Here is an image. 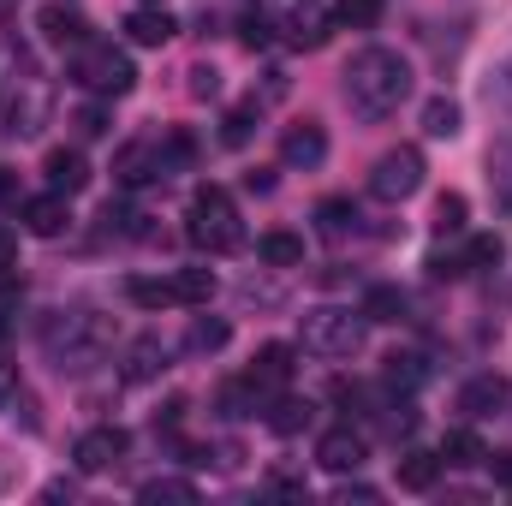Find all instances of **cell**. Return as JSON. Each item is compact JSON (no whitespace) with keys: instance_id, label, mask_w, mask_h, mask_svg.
I'll use <instances>...</instances> for the list:
<instances>
[{"instance_id":"ee69618b","label":"cell","mask_w":512,"mask_h":506,"mask_svg":"<svg viewBox=\"0 0 512 506\" xmlns=\"http://www.w3.org/2000/svg\"><path fill=\"white\" fill-rule=\"evenodd\" d=\"M12 256H18V233H12V227H0V268H6Z\"/></svg>"},{"instance_id":"603a6c76","label":"cell","mask_w":512,"mask_h":506,"mask_svg":"<svg viewBox=\"0 0 512 506\" xmlns=\"http://www.w3.org/2000/svg\"><path fill=\"white\" fill-rule=\"evenodd\" d=\"M316 227L328 239H346V233H358V209L346 197H328V203H316Z\"/></svg>"},{"instance_id":"836d02e7","label":"cell","mask_w":512,"mask_h":506,"mask_svg":"<svg viewBox=\"0 0 512 506\" xmlns=\"http://www.w3.org/2000/svg\"><path fill=\"white\" fill-rule=\"evenodd\" d=\"M501 256H507V245H501L495 233H477V239L465 245V268H495Z\"/></svg>"},{"instance_id":"8d00e7d4","label":"cell","mask_w":512,"mask_h":506,"mask_svg":"<svg viewBox=\"0 0 512 506\" xmlns=\"http://www.w3.org/2000/svg\"><path fill=\"white\" fill-rule=\"evenodd\" d=\"M185 78H191V84H185V90H191V96H197V102H215V96H221V72H215V66H191V72H185Z\"/></svg>"},{"instance_id":"bcb514c9","label":"cell","mask_w":512,"mask_h":506,"mask_svg":"<svg viewBox=\"0 0 512 506\" xmlns=\"http://www.w3.org/2000/svg\"><path fill=\"white\" fill-rule=\"evenodd\" d=\"M507 96H512V66H507Z\"/></svg>"},{"instance_id":"52a82bcc","label":"cell","mask_w":512,"mask_h":506,"mask_svg":"<svg viewBox=\"0 0 512 506\" xmlns=\"http://www.w3.org/2000/svg\"><path fill=\"white\" fill-rule=\"evenodd\" d=\"M126 453H131V435H126V429H120V423H96V429H84V435H78L72 465H78L84 477H102V471H114Z\"/></svg>"},{"instance_id":"f6af8a7d","label":"cell","mask_w":512,"mask_h":506,"mask_svg":"<svg viewBox=\"0 0 512 506\" xmlns=\"http://www.w3.org/2000/svg\"><path fill=\"white\" fill-rule=\"evenodd\" d=\"M12 191H18V185H12V173L0 167V203H12Z\"/></svg>"},{"instance_id":"7a4b0ae2","label":"cell","mask_w":512,"mask_h":506,"mask_svg":"<svg viewBox=\"0 0 512 506\" xmlns=\"http://www.w3.org/2000/svg\"><path fill=\"white\" fill-rule=\"evenodd\" d=\"M108 340L114 334H108V322L96 310H54L48 328H42V346H48V358L60 370H90L108 352Z\"/></svg>"},{"instance_id":"8992f818","label":"cell","mask_w":512,"mask_h":506,"mask_svg":"<svg viewBox=\"0 0 512 506\" xmlns=\"http://www.w3.org/2000/svg\"><path fill=\"white\" fill-rule=\"evenodd\" d=\"M423 149L417 143H399V149H387L382 161L370 167V197H382V203H405V197H417L423 191Z\"/></svg>"},{"instance_id":"484cf974","label":"cell","mask_w":512,"mask_h":506,"mask_svg":"<svg viewBox=\"0 0 512 506\" xmlns=\"http://www.w3.org/2000/svg\"><path fill=\"white\" fill-rule=\"evenodd\" d=\"M310 417H316L310 399H280V405L268 411V429H274V435H298V429H310Z\"/></svg>"},{"instance_id":"44dd1931","label":"cell","mask_w":512,"mask_h":506,"mask_svg":"<svg viewBox=\"0 0 512 506\" xmlns=\"http://www.w3.org/2000/svg\"><path fill=\"white\" fill-rule=\"evenodd\" d=\"M256 256H262V268H304V239L298 233H262Z\"/></svg>"},{"instance_id":"5b68a950","label":"cell","mask_w":512,"mask_h":506,"mask_svg":"<svg viewBox=\"0 0 512 506\" xmlns=\"http://www.w3.org/2000/svg\"><path fill=\"white\" fill-rule=\"evenodd\" d=\"M72 78H78L90 96H126L131 84H137V66H131L120 48H108V42H84V48L72 54Z\"/></svg>"},{"instance_id":"d6986e66","label":"cell","mask_w":512,"mask_h":506,"mask_svg":"<svg viewBox=\"0 0 512 506\" xmlns=\"http://www.w3.org/2000/svg\"><path fill=\"white\" fill-rule=\"evenodd\" d=\"M435 453H441V465H459V471H471V465H483V459H489V447H483V435H477V429H447Z\"/></svg>"},{"instance_id":"d4e9b609","label":"cell","mask_w":512,"mask_h":506,"mask_svg":"<svg viewBox=\"0 0 512 506\" xmlns=\"http://www.w3.org/2000/svg\"><path fill=\"white\" fill-rule=\"evenodd\" d=\"M376 18H382V0H334V12H328L334 30H370Z\"/></svg>"},{"instance_id":"7bdbcfd3","label":"cell","mask_w":512,"mask_h":506,"mask_svg":"<svg viewBox=\"0 0 512 506\" xmlns=\"http://www.w3.org/2000/svg\"><path fill=\"white\" fill-rule=\"evenodd\" d=\"M483 465H489V471H495V483H512V453H489V459H483Z\"/></svg>"},{"instance_id":"30bf717a","label":"cell","mask_w":512,"mask_h":506,"mask_svg":"<svg viewBox=\"0 0 512 506\" xmlns=\"http://www.w3.org/2000/svg\"><path fill=\"white\" fill-rule=\"evenodd\" d=\"M512 405V381L495 376V370H483V376H471L459 387V411L471 417V423H483V417H501Z\"/></svg>"},{"instance_id":"b9f144b4","label":"cell","mask_w":512,"mask_h":506,"mask_svg":"<svg viewBox=\"0 0 512 506\" xmlns=\"http://www.w3.org/2000/svg\"><path fill=\"white\" fill-rule=\"evenodd\" d=\"M340 501H346V506H352V501L370 506V501H382V489H370V483H346V489H340Z\"/></svg>"},{"instance_id":"8fae6325","label":"cell","mask_w":512,"mask_h":506,"mask_svg":"<svg viewBox=\"0 0 512 506\" xmlns=\"http://www.w3.org/2000/svg\"><path fill=\"white\" fill-rule=\"evenodd\" d=\"M280 161H286V167H298V173L322 167V161H328V131L316 126V120L286 126V131H280Z\"/></svg>"},{"instance_id":"ac0fdd59","label":"cell","mask_w":512,"mask_h":506,"mask_svg":"<svg viewBox=\"0 0 512 506\" xmlns=\"http://www.w3.org/2000/svg\"><path fill=\"white\" fill-rule=\"evenodd\" d=\"M441 453H399V489L405 495H429L435 483H441Z\"/></svg>"},{"instance_id":"277c9868","label":"cell","mask_w":512,"mask_h":506,"mask_svg":"<svg viewBox=\"0 0 512 506\" xmlns=\"http://www.w3.org/2000/svg\"><path fill=\"white\" fill-rule=\"evenodd\" d=\"M364 334H370L364 310H340V304L304 310V352H316V358H352V352H364Z\"/></svg>"},{"instance_id":"7c38bea8","label":"cell","mask_w":512,"mask_h":506,"mask_svg":"<svg viewBox=\"0 0 512 506\" xmlns=\"http://www.w3.org/2000/svg\"><path fill=\"white\" fill-rule=\"evenodd\" d=\"M36 30H42V42H54V48H84L90 42V18L78 12V6H42L36 12Z\"/></svg>"},{"instance_id":"60d3db41","label":"cell","mask_w":512,"mask_h":506,"mask_svg":"<svg viewBox=\"0 0 512 506\" xmlns=\"http://www.w3.org/2000/svg\"><path fill=\"white\" fill-rule=\"evenodd\" d=\"M18 477H24V465L0 453V495H12V489H18Z\"/></svg>"},{"instance_id":"4dcf8cb0","label":"cell","mask_w":512,"mask_h":506,"mask_svg":"<svg viewBox=\"0 0 512 506\" xmlns=\"http://www.w3.org/2000/svg\"><path fill=\"white\" fill-rule=\"evenodd\" d=\"M161 161H167V173L191 167V161H197V137H191V131H167V137H161Z\"/></svg>"},{"instance_id":"9a60e30c","label":"cell","mask_w":512,"mask_h":506,"mask_svg":"<svg viewBox=\"0 0 512 506\" xmlns=\"http://www.w3.org/2000/svg\"><path fill=\"white\" fill-rule=\"evenodd\" d=\"M126 36L137 48H167L179 36V24H173L167 6H137V12H126Z\"/></svg>"},{"instance_id":"f35d334b","label":"cell","mask_w":512,"mask_h":506,"mask_svg":"<svg viewBox=\"0 0 512 506\" xmlns=\"http://www.w3.org/2000/svg\"><path fill=\"white\" fill-rule=\"evenodd\" d=\"M239 36H245V48H262V42L274 36V24H268V18H245V24H239Z\"/></svg>"},{"instance_id":"ab89813d","label":"cell","mask_w":512,"mask_h":506,"mask_svg":"<svg viewBox=\"0 0 512 506\" xmlns=\"http://www.w3.org/2000/svg\"><path fill=\"white\" fill-rule=\"evenodd\" d=\"M12 399H18V364H6V358H0V411H6Z\"/></svg>"},{"instance_id":"2e32d148","label":"cell","mask_w":512,"mask_h":506,"mask_svg":"<svg viewBox=\"0 0 512 506\" xmlns=\"http://www.w3.org/2000/svg\"><path fill=\"white\" fill-rule=\"evenodd\" d=\"M42 173H48V191H66V197H78V191L90 185V161H84V149H48Z\"/></svg>"},{"instance_id":"4316f807","label":"cell","mask_w":512,"mask_h":506,"mask_svg":"<svg viewBox=\"0 0 512 506\" xmlns=\"http://www.w3.org/2000/svg\"><path fill=\"white\" fill-rule=\"evenodd\" d=\"M423 131L429 137H459V102L453 96H429L423 102Z\"/></svg>"},{"instance_id":"ffe728a7","label":"cell","mask_w":512,"mask_h":506,"mask_svg":"<svg viewBox=\"0 0 512 506\" xmlns=\"http://www.w3.org/2000/svg\"><path fill=\"white\" fill-rule=\"evenodd\" d=\"M167 280H173V304H209L215 286H221L215 268H173Z\"/></svg>"},{"instance_id":"f1b7e54d","label":"cell","mask_w":512,"mask_h":506,"mask_svg":"<svg viewBox=\"0 0 512 506\" xmlns=\"http://www.w3.org/2000/svg\"><path fill=\"white\" fill-rule=\"evenodd\" d=\"M256 405H262V387H256L251 376H245V381H227V387H221V417H251Z\"/></svg>"},{"instance_id":"7dc6e473","label":"cell","mask_w":512,"mask_h":506,"mask_svg":"<svg viewBox=\"0 0 512 506\" xmlns=\"http://www.w3.org/2000/svg\"><path fill=\"white\" fill-rule=\"evenodd\" d=\"M0 340H6V316H0Z\"/></svg>"},{"instance_id":"1f68e13d","label":"cell","mask_w":512,"mask_h":506,"mask_svg":"<svg viewBox=\"0 0 512 506\" xmlns=\"http://www.w3.org/2000/svg\"><path fill=\"white\" fill-rule=\"evenodd\" d=\"M137 501H197V483H185V477H155V483L137 489Z\"/></svg>"},{"instance_id":"6da1fadb","label":"cell","mask_w":512,"mask_h":506,"mask_svg":"<svg viewBox=\"0 0 512 506\" xmlns=\"http://www.w3.org/2000/svg\"><path fill=\"white\" fill-rule=\"evenodd\" d=\"M411 96V60L393 48H364L346 66V102L358 120H387L399 114V102Z\"/></svg>"},{"instance_id":"5bb4252c","label":"cell","mask_w":512,"mask_h":506,"mask_svg":"<svg viewBox=\"0 0 512 506\" xmlns=\"http://www.w3.org/2000/svg\"><path fill=\"white\" fill-rule=\"evenodd\" d=\"M114 173H120V185H155V179H167V161H161V143H126L120 149V161H114Z\"/></svg>"},{"instance_id":"7402d4cb","label":"cell","mask_w":512,"mask_h":506,"mask_svg":"<svg viewBox=\"0 0 512 506\" xmlns=\"http://www.w3.org/2000/svg\"><path fill=\"white\" fill-rule=\"evenodd\" d=\"M233 340V328L221 322V316H197L191 328H185V352H197V358H209V352H221Z\"/></svg>"},{"instance_id":"d6a6232c","label":"cell","mask_w":512,"mask_h":506,"mask_svg":"<svg viewBox=\"0 0 512 506\" xmlns=\"http://www.w3.org/2000/svg\"><path fill=\"white\" fill-rule=\"evenodd\" d=\"M423 376H429V370H423L417 352H393V358H387V387H405V393H411Z\"/></svg>"},{"instance_id":"e0dca14e","label":"cell","mask_w":512,"mask_h":506,"mask_svg":"<svg viewBox=\"0 0 512 506\" xmlns=\"http://www.w3.org/2000/svg\"><path fill=\"white\" fill-rule=\"evenodd\" d=\"M292 370H298V364H292V346H280V340L262 346V352L251 358V381L262 387V393H280V387L292 381Z\"/></svg>"},{"instance_id":"cb8c5ba5","label":"cell","mask_w":512,"mask_h":506,"mask_svg":"<svg viewBox=\"0 0 512 506\" xmlns=\"http://www.w3.org/2000/svg\"><path fill=\"white\" fill-rule=\"evenodd\" d=\"M358 310H364V322H399L405 316V292L399 286H370Z\"/></svg>"},{"instance_id":"3957f363","label":"cell","mask_w":512,"mask_h":506,"mask_svg":"<svg viewBox=\"0 0 512 506\" xmlns=\"http://www.w3.org/2000/svg\"><path fill=\"white\" fill-rule=\"evenodd\" d=\"M185 239H191L197 251H209V256H227V251L245 245L239 209H233V197H227L221 185H203V191L191 197V209H185Z\"/></svg>"},{"instance_id":"83f0119b","label":"cell","mask_w":512,"mask_h":506,"mask_svg":"<svg viewBox=\"0 0 512 506\" xmlns=\"http://www.w3.org/2000/svg\"><path fill=\"white\" fill-rule=\"evenodd\" d=\"M126 298L137 310H167V304H173V280H143V274H131Z\"/></svg>"},{"instance_id":"74e56055","label":"cell","mask_w":512,"mask_h":506,"mask_svg":"<svg viewBox=\"0 0 512 506\" xmlns=\"http://www.w3.org/2000/svg\"><path fill=\"white\" fill-rule=\"evenodd\" d=\"M72 126H78V137H108V114L102 108H78Z\"/></svg>"},{"instance_id":"d590c367","label":"cell","mask_w":512,"mask_h":506,"mask_svg":"<svg viewBox=\"0 0 512 506\" xmlns=\"http://www.w3.org/2000/svg\"><path fill=\"white\" fill-rule=\"evenodd\" d=\"M435 233H465V197L459 191H447L435 203Z\"/></svg>"},{"instance_id":"f546056e","label":"cell","mask_w":512,"mask_h":506,"mask_svg":"<svg viewBox=\"0 0 512 506\" xmlns=\"http://www.w3.org/2000/svg\"><path fill=\"white\" fill-rule=\"evenodd\" d=\"M256 114H262V102L233 108V114L221 120V143H227V149H245V143H251V131H256Z\"/></svg>"},{"instance_id":"4fadbf2b","label":"cell","mask_w":512,"mask_h":506,"mask_svg":"<svg viewBox=\"0 0 512 506\" xmlns=\"http://www.w3.org/2000/svg\"><path fill=\"white\" fill-rule=\"evenodd\" d=\"M167 340L161 334H137L126 346V358H120V376L126 381H161V370H167Z\"/></svg>"},{"instance_id":"e575fe53","label":"cell","mask_w":512,"mask_h":506,"mask_svg":"<svg viewBox=\"0 0 512 506\" xmlns=\"http://www.w3.org/2000/svg\"><path fill=\"white\" fill-rule=\"evenodd\" d=\"M328 30H334V24H310V18L298 12V18L286 24V42H292V48H322V42H328Z\"/></svg>"},{"instance_id":"ba28073f","label":"cell","mask_w":512,"mask_h":506,"mask_svg":"<svg viewBox=\"0 0 512 506\" xmlns=\"http://www.w3.org/2000/svg\"><path fill=\"white\" fill-rule=\"evenodd\" d=\"M18 221H24V233H36V239H60V233L72 227V197H66V191L24 197V203H18Z\"/></svg>"},{"instance_id":"9c48e42d","label":"cell","mask_w":512,"mask_h":506,"mask_svg":"<svg viewBox=\"0 0 512 506\" xmlns=\"http://www.w3.org/2000/svg\"><path fill=\"white\" fill-rule=\"evenodd\" d=\"M364 459H370V441H364L352 423H340V429H328V435L316 441V465H322V471H334V477H352Z\"/></svg>"}]
</instances>
